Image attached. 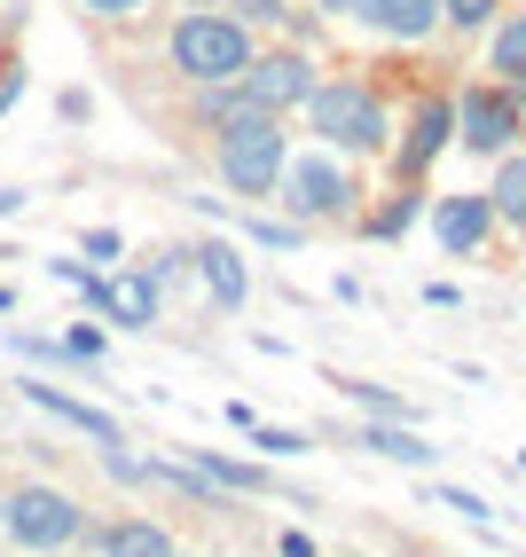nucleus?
Wrapping results in <instances>:
<instances>
[{
	"label": "nucleus",
	"mask_w": 526,
	"mask_h": 557,
	"mask_svg": "<svg viewBox=\"0 0 526 557\" xmlns=\"http://www.w3.org/2000/svg\"><path fill=\"white\" fill-rule=\"evenodd\" d=\"M276 173H283L276 110H236V119H220V181H229L236 197H268Z\"/></svg>",
	"instance_id": "1"
},
{
	"label": "nucleus",
	"mask_w": 526,
	"mask_h": 557,
	"mask_svg": "<svg viewBox=\"0 0 526 557\" xmlns=\"http://www.w3.org/2000/svg\"><path fill=\"white\" fill-rule=\"evenodd\" d=\"M173 63L189 71L197 87H229L236 71L252 63V40H244L236 16H181V32H173Z\"/></svg>",
	"instance_id": "2"
},
{
	"label": "nucleus",
	"mask_w": 526,
	"mask_h": 557,
	"mask_svg": "<svg viewBox=\"0 0 526 557\" xmlns=\"http://www.w3.org/2000/svg\"><path fill=\"white\" fill-rule=\"evenodd\" d=\"M307 110H315V134L338 141V150H378L386 141V102L369 87H307Z\"/></svg>",
	"instance_id": "3"
},
{
	"label": "nucleus",
	"mask_w": 526,
	"mask_h": 557,
	"mask_svg": "<svg viewBox=\"0 0 526 557\" xmlns=\"http://www.w3.org/2000/svg\"><path fill=\"white\" fill-rule=\"evenodd\" d=\"M9 534L24 542V549H63L71 534H79V503L71 495H56V487H24V495H9Z\"/></svg>",
	"instance_id": "4"
},
{
	"label": "nucleus",
	"mask_w": 526,
	"mask_h": 557,
	"mask_svg": "<svg viewBox=\"0 0 526 557\" xmlns=\"http://www.w3.org/2000/svg\"><path fill=\"white\" fill-rule=\"evenodd\" d=\"M276 181H283V205H291L298 220H330V212H346V197H354V181L338 173L330 158H298V165L283 158Z\"/></svg>",
	"instance_id": "5"
},
{
	"label": "nucleus",
	"mask_w": 526,
	"mask_h": 557,
	"mask_svg": "<svg viewBox=\"0 0 526 557\" xmlns=\"http://www.w3.org/2000/svg\"><path fill=\"white\" fill-rule=\"evenodd\" d=\"M307 87H315L307 55H252V63L236 71V95H244L252 110H291V102H307Z\"/></svg>",
	"instance_id": "6"
},
{
	"label": "nucleus",
	"mask_w": 526,
	"mask_h": 557,
	"mask_svg": "<svg viewBox=\"0 0 526 557\" xmlns=\"http://www.w3.org/2000/svg\"><path fill=\"white\" fill-rule=\"evenodd\" d=\"M456 134H464V150L503 158V150H511V134H518V102L496 95V87H472V95L456 102Z\"/></svg>",
	"instance_id": "7"
},
{
	"label": "nucleus",
	"mask_w": 526,
	"mask_h": 557,
	"mask_svg": "<svg viewBox=\"0 0 526 557\" xmlns=\"http://www.w3.org/2000/svg\"><path fill=\"white\" fill-rule=\"evenodd\" d=\"M197 259V275H205V290H212V307H244L252 299V275H244V259H236V244H197L189 251Z\"/></svg>",
	"instance_id": "8"
},
{
	"label": "nucleus",
	"mask_w": 526,
	"mask_h": 557,
	"mask_svg": "<svg viewBox=\"0 0 526 557\" xmlns=\"http://www.w3.org/2000/svg\"><path fill=\"white\" fill-rule=\"evenodd\" d=\"M487 197H440V212H432V228H440V251H479V236H487Z\"/></svg>",
	"instance_id": "9"
},
{
	"label": "nucleus",
	"mask_w": 526,
	"mask_h": 557,
	"mask_svg": "<svg viewBox=\"0 0 526 557\" xmlns=\"http://www.w3.org/2000/svg\"><path fill=\"white\" fill-rule=\"evenodd\" d=\"M448 134H456V102H440V95H432V102L417 110V126H408V150H401V165H408V173H425V165L440 158V141H448Z\"/></svg>",
	"instance_id": "10"
},
{
	"label": "nucleus",
	"mask_w": 526,
	"mask_h": 557,
	"mask_svg": "<svg viewBox=\"0 0 526 557\" xmlns=\"http://www.w3.org/2000/svg\"><path fill=\"white\" fill-rule=\"evenodd\" d=\"M95 299L119 314L126 330H149V322H158V275H119V283H102Z\"/></svg>",
	"instance_id": "11"
},
{
	"label": "nucleus",
	"mask_w": 526,
	"mask_h": 557,
	"mask_svg": "<svg viewBox=\"0 0 526 557\" xmlns=\"http://www.w3.org/2000/svg\"><path fill=\"white\" fill-rule=\"evenodd\" d=\"M362 16L378 32H393V40H425L440 24V0H362Z\"/></svg>",
	"instance_id": "12"
},
{
	"label": "nucleus",
	"mask_w": 526,
	"mask_h": 557,
	"mask_svg": "<svg viewBox=\"0 0 526 557\" xmlns=\"http://www.w3.org/2000/svg\"><path fill=\"white\" fill-rule=\"evenodd\" d=\"M24 400H32V408H48V417H63L71 432H95V440H119V424H110V417H102V408H87V400H63V393H56V385H40V377H32V385H24Z\"/></svg>",
	"instance_id": "13"
},
{
	"label": "nucleus",
	"mask_w": 526,
	"mask_h": 557,
	"mask_svg": "<svg viewBox=\"0 0 526 557\" xmlns=\"http://www.w3.org/2000/svg\"><path fill=\"white\" fill-rule=\"evenodd\" d=\"M487 212H496L503 228H526V158H503L496 189H487Z\"/></svg>",
	"instance_id": "14"
},
{
	"label": "nucleus",
	"mask_w": 526,
	"mask_h": 557,
	"mask_svg": "<svg viewBox=\"0 0 526 557\" xmlns=\"http://www.w3.org/2000/svg\"><path fill=\"white\" fill-rule=\"evenodd\" d=\"M362 448H378V456H393V463H432V448H425L417 432H401V424H369Z\"/></svg>",
	"instance_id": "15"
},
{
	"label": "nucleus",
	"mask_w": 526,
	"mask_h": 557,
	"mask_svg": "<svg viewBox=\"0 0 526 557\" xmlns=\"http://www.w3.org/2000/svg\"><path fill=\"white\" fill-rule=\"evenodd\" d=\"M496 71H503V79L526 95V16H511L503 32H496Z\"/></svg>",
	"instance_id": "16"
},
{
	"label": "nucleus",
	"mask_w": 526,
	"mask_h": 557,
	"mask_svg": "<svg viewBox=\"0 0 526 557\" xmlns=\"http://www.w3.org/2000/svg\"><path fill=\"white\" fill-rule=\"evenodd\" d=\"M110 557H181V549L158 527H119V534H110Z\"/></svg>",
	"instance_id": "17"
},
{
	"label": "nucleus",
	"mask_w": 526,
	"mask_h": 557,
	"mask_svg": "<svg viewBox=\"0 0 526 557\" xmlns=\"http://www.w3.org/2000/svg\"><path fill=\"white\" fill-rule=\"evenodd\" d=\"M244 432H252V448H268V456H298V448H307L298 432H276V424H259V417H252Z\"/></svg>",
	"instance_id": "18"
},
{
	"label": "nucleus",
	"mask_w": 526,
	"mask_h": 557,
	"mask_svg": "<svg viewBox=\"0 0 526 557\" xmlns=\"http://www.w3.org/2000/svg\"><path fill=\"white\" fill-rule=\"evenodd\" d=\"M440 16L472 32V24H487V16H496V0H440Z\"/></svg>",
	"instance_id": "19"
},
{
	"label": "nucleus",
	"mask_w": 526,
	"mask_h": 557,
	"mask_svg": "<svg viewBox=\"0 0 526 557\" xmlns=\"http://www.w3.org/2000/svg\"><path fill=\"white\" fill-rule=\"evenodd\" d=\"M346 393H354L362 408H378V417H408V400H393V393H378V385H354V377H346Z\"/></svg>",
	"instance_id": "20"
},
{
	"label": "nucleus",
	"mask_w": 526,
	"mask_h": 557,
	"mask_svg": "<svg viewBox=\"0 0 526 557\" xmlns=\"http://www.w3.org/2000/svg\"><path fill=\"white\" fill-rule=\"evenodd\" d=\"M408 220H417V205H408V197H401V205H386L378 220H369V228H378V236H401V228H408Z\"/></svg>",
	"instance_id": "21"
},
{
	"label": "nucleus",
	"mask_w": 526,
	"mask_h": 557,
	"mask_svg": "<svg viewBox=\"0 0 526 557\" xmlns=\"http://www.w3.org/2000/svg\"><path fill=\"white\" fill-rule=\"evenodd\" d=\"M440 510H464V518H496L479 495H464V487H440Z\"/></svg>",
	"instance_id": "22"
},
{
	"label": "nucleus",
	"mask_w": 526,
	"mask_h": 557,
	"mask_svg": "<svg viewBox=\"0 0 526 557\" xmlns=\"http://www.w3.org/2000/svg\"><path fill=\"white\" fill-rule=\"evenodd\" d=\"M87 251L95 259H119V228H87Z\"/></svg>",
	"instance_id": "23"
},
{
	"label": "nucleus",
	"mask_w": 526,
	"mask_h": 557,
	"mask_svg": "<svg viewBox=\"0 0 526 557\" xmlns=\"http://www.w3.org/2000/svg\"><path fill=\"white\" fill-rule=\"evenodd\" d=\"M87 9H95V16H134L142 0H87Z\"/></svg>",
	"instance_id": "24"
},
{
	"label": "nucleus",
	"mask_w": 526,
	"mask_h": 557,
	"mask_svg": "<svg viewBox=\"0 0 526 557\" xmlns=\"http://www.w3.org/2000/svg\"><path fill=\"white\" fill-rule=\"evenodd\" d=\"M236 16H252V24H268V16H276V0H236Z\"/></svg>",
	"instance_id": "25"
},
{
	"label": "nucleus",
	"mask_w": 526,
	"mask_h": 557,
	"mask_svg": "<svg viewBox=\"0 0 526 557\" xmlns=\"http://www.w3.org/2000/svg\"><path fill=\"white\" fill-rule=\"evenodd\" d=\"M16 87H24V79H16V71H9V79H0V110H9V102H16Z\"/></svg>",
	"instance_id": "26"
},
{
	"label": "nucleus",
	"mask_w": 526,
	"mask_h": 557,
	"mask_svg": "<svg viewBox=\"0 0 526 557\" xmlns=\"http://www.w3.org/2000/svg\"><path fill=\"white\" fill-rule=\"evenodd\" d=\"M16 205H24V197H16V189H0V212H16Z\"/></svg>",
	"instance_id": "27"
},
{
	"label": "nucleus",
	"mask_w": 526,
	"mask_h": 557,
	"mask_svg": "<svg viewBox=\"0 0 526 557\" xmlns=\"http://www.w3.org/2000/svg\"><path fill=\"white\" fill-rule=\"evenodd\" d=\"M189 9H205V0H189Z\"/></svg>",
	"instance_id": "28"
},
{
	"label": "nucleus",
	"mask_w": 526,
	"mask_h": 557,
	"mask_svg": "<svg viewBox=\"0 0 526 557\" xmlns=\"http://www.w3.org/2000/svg\"><path fill=\"white\" fill-rule=\"evenodd\" d=\"M0 510H9V503H0Z\"/></svg>",
	"instance_id": "29"
}]
</instances>
